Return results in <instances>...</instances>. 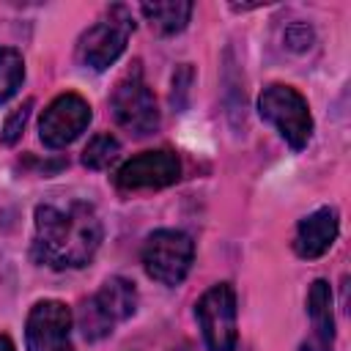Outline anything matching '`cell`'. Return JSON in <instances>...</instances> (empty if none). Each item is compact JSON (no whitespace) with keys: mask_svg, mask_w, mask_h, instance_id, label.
<instances>
[{"mask_svg":"<svg viewBox=\"0 0 351 351\" xmlns=\"http://www.w3.org/2000/svg\"><path fill=\"white\" fill-rule=\"evenodd\" d=\"M101 244V219L88 203L38 206L36 208V236L33 258L49 269H80L85 266Z\"/></svg>","mask_w":351,"mask_h":351,"instance_id":"cell-1","label":"cell"},{"mask_svg":"<svg viewBox=\"0 0 351 351\" xmlns=\"http://www.w3.org/2000/svg\"><path fill=\"white\" fill-rule=\"evenodd\" d=\"M258 112L282 134V140L293 151L307 148L313 137V115H310L307 99L296 88L280 85V82L263 88V93L258 96Z\"/></svg>","mask_w":351,"mask_h":351,"instance_id":"cell-2","label":"cell"},{"mask_svg":"<svg viewBox=\"0 0 351 351\" xmlns=\"http://www.w3.org/2000/svg\"><path fill=\"white\" fill-rule=\"evenodd\" d=\"M132 30H134L132 14L123 5H112L104 19H99L93 27H88L82 33V38L77 44L80 63L93 71H104L123 55Z\"/></svg>","mask_w":351,"mask_h":351,"instance_id":"cell-3","label":"cell"},{"mask_svg":"<svg viewBox=\"0 0 351 351\" xmlns=\"http://www.w3.org/2000/svg\"><path fill=\"white\" fill-rule=\"evenodd\" d=\"M192 258L195 244L184 230L162 228L154 230L143 244V269L151 280L162 285H178L189 274Z\"/></svg>","mask_w":351,"mask_h":351,"instance_id":"cell-4","label":"cell"},{"mask_svg":"<svg viewBox=\"0 0 351 351\" xmlns=\"http://www.w3.org/2000/svg\"><path fill=\"white\" fill-rule=\"evenodd\" d=\"M195 315L203 332V340L211 351L236 348V291L230 282L211 285L195 304Z\"/></svg>","mask_w":351,"mask_h":351,"instance_id":"cell-5","label":"cell"},{"mask_svg":"<svg viewBox=\"0 0 351 351\" xmlns=\"http://www.w3.org/2000/svg\"><path fill=\"white\" fill-rule=\"evenodd\" d=\"M110 110L118 126H123L126 132L145 137L151 132L159 129V110H156V99L151 93V88L143 82L140 71L129 74L126 80H121L112 90L110 99Z\"/></svg>","mask_w":351,"mask_h":351,"instance_id":"cell-6","label":"cell"},{"mask_svg":"<svg viewBox=\"0 0 351 351\" xmlns=\"http://www.w3.org/2000/svg\"><path fill=\"white\" fill-rule=\"evenodd\" d=\"M90 118H93L90 104L80 93H60L41 112V121H38L41 143L47 148H66L88 129Z\"/></svg>","mask_w":351,"mask_h":351,"instance_id":"cell-7","label":"cell"},{"mask_svg":"<svg viewBox=\"0 0 351 351\" xmlns=\"http://www.w3.org/2000/svg\"><path fill=\"white\" fill-rule=\"evenodd\" d=\"M181 176V162L173 151H143L123 162L115 173V186L123 192H140V189H165L176 184Z\"/></svg>","mask_w":351,"mask_h":351,"instance_id":"cell-8","label":"cell"},{"mask_svg":"<svg viewBox=\"0 0 351 351\" xmlns=\"http://www.w3.org/2000/svg\"><path fill=\"white\" fill-rule=\"evenodd\" d=\"M71 321V310L58 299H44L33 304L25 324L27 351H74Z\"/></svg>","mask_w":351,"mask_h":351,"instance_id":"cell-9","label":"cell"},{"mask_svg":"<svg viewBox=\"0 0 351 351\" xmlns=\"http://www.w3.org/2000/svg\"><path fill=\"white\" fill-rule=\"evenodd\" d=\"M337 230H340L337 211L329 208V206H324V208L307 214L299 222L296 236H293V252L299 258H304V261H315L324 252H329V247L337 239Z\"/></svg>","mask_w":351,"mask_h":351,"instance_id":"cell-10","label":"cell"},{"mask_svg":"<svg viewBox=\"0 0 351 351\" xmlns=\"http://www.w3.org/2000/svg\"><path fill=\"white\" fill-rule=\"evenodd\" d=\"M90 304L101 313V318L110 326H115L118 321H126V318L134 315V310H137V291H134V285L126 277H110L99 288V293L90 299Z\"/></svg>","mask_w":351,"mask_h":351,"instance_id":"cell-11","label":"cell"},{"mask_svg":"<svg viewBox=\"0 0 351 351\" xmlns=\"http://www.w3.org/2000/svg\"><path fill=\"white\" fill-rule=\"evenodd\" d=\"M307 313L313 321V346L318 351H332L335 343V315H332V288L326 280H315L307 291Z\"/></svg>","mask_w":351,"mask_h":351,"instance_id":"cell-12","label":"cell"},{"mask_svg":"<svg viewBox=\"0 0 351 351\" xmlns=\"http://www.w3.org/2000/svg\"><path fill=\"white\" fill-rule=\"evenodd\" d=\"M143 16L151 22V27H156L162 36H173L181 33L195 11L192 3H181V0H170V3H143Z\"/></svg>","mask_w":351,"mask_h":351,"instance_id":"cell-13","label":"cell"},{"mask_svg":"<svg viewBox=\"0 0 351 351\" xmlns=\"http://www.w3.org/2000/svg\"><path fill=\"white\" fill-rule=\"evenodd\" d=\"M25 80V60L14 47H0V104L8 101Z\"/></svg>","mask_w":351,"mask_h":351,"instance_id":"cell-14","label":"cell"},{"mask_svg":"<svg viewBox=\"0 0 351 351\" xmlns=\"http://www.w3.org/2000/svg\"><path fill=\"white\" fill-rule=\"evenodd\" d=\"M118 154H121V143L110 132H101V134L90 137V143L85 145L82 165L90 167V170H104L118 159Z\"/></svg>","mask_w":351,"mask_h":351,"instance_id":"cell-15","label":"cell"},{"mask_svg":"<svg viewBox=\"0 0 351 351\" xmlns=\"http://www.w3.org/2000/svg\"><path fill=\"white\" fill-rule=\"evenodd\" d=\"M30 110H33V99H25V104L16 107V110L8 115L5 126H3V145H14V143L22 137V129H25V123H27V118H30Z\"/></svg>","mask_w":351,"mask_h":351,"instance_id":"cell-16","label":"cell"},{"mask_svg":"<svg viewBox=\"0 0 351 351\" xmlns=\"http://www.w3.org/2000/svg\"><path fill=\"white\" fill-rule=\"evenodd\" d=\"M0 351H16V346L11 343L8 335H0Z\"/></svg>","mask_w":351,"mask_h":351,"instance_id":"cell-17","label":"cell"}]
</instances>
